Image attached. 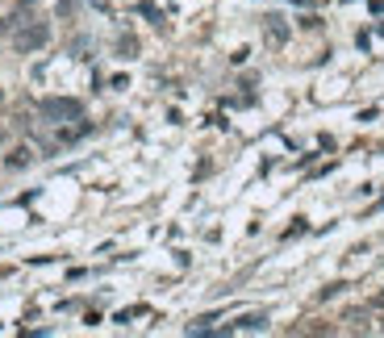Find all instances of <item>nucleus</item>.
Segmentation results:
<instances>
[{
  "label": "nucleus",
  "mask_w": 384,
  "mask_h": 338,
  "mask_svg": "<svg viewBox=\"0 0 384 338\" xmlns=\"http://www.w3.org/2000/svg\"><path fill=\"white\" fill-rule=\"evenodd\" d=\"M117 50H121L125 59H134V54H138V42H134V38H121V42H117Z\"/></svg>",
  "instance_id": "39448f33"
},
{
  "label": "nucleus",
  "mask_w": 384,
  "mask_h": 338,
  "mask_svg": "<svg viewBox=\"0 0 384 338\" xmlns=\"http://www.w3.org/2000/svg\"><path fill=\"white\" fill-rule=\"evenodd\" d=\"M46 38H50L46 21H29L25 29H17V33H13V46H17L21 54H29V50H42V46H46Z\"/></svg>",
  "instance_id": "f03ea898"
},
{
  "label": "nucleus",
  "mask_w": 384,
  "mask_h": 338,
  "mask_svg": "<svg viewBox=\"0 0 384 338\" xmlns=\"http://www.w3.org/2000/svg\"><path fill=\"white\" fill-rule=\"evenodd\" d=\"M0 142H4V130H0Z\"/></svg>",
  "instance_id": "6e6552de"
},
{
  "label": "nucleus",
  "mask_w": 384,
  "mask_h": 338,
  "mask_svg": "<svg viewBox=\"0 0 384 338\" xmlns=\"http://www.w3.org/2000/svg\"><path fill=\"white\" fill-rule=\"evenodd\" d=\"M29 159H33V151H29V146H17V151L8 155V167H25Z\"/></svg>",
  "instance_id": "20e7f679"
},
{
  "label": "nucleus",
  "mask_w": 384,
  "mask_h": 338,
  "mask_svg": "<svg viewBox=\"0 0 384 338\" xmlns=\"http://www.w3.org/2000/svg\"><path fill=\"white\" fill-rule=\"evenodd\" d=\"M38 117L50 121V125H67V121H84V105L71 100V96H46L38 105Z\"/></svg>",
  "instance_id": "f257e3e1"
},
{
  "label": "nucleus",
  "mask_w": 384,
  "mask_h": 338,
  "mask_svg": "<svg viewBox=\"0 0 384 338\" xmlns=\"http://www.w3.org/2000/svg\"><path fill=\"white\" fill-rule=\"evenodd\" d=\"M0 105H4V88H0Z\"/></svg>",
  "instance_id": "0eeeda50"
},
{
  "label": "nucleus",
  "mask_w": 384,
  "mask_h": 338,
  "mask_svg": "<svg viewBox=\"0 0 384 338\" xmlns=\"http://www.w3.org/2000/svg\"><path fill=\"white\" fill-rule=\"evenodd\" d=\"M263 38H268V46H284L289 42V25L280 17H268L263 21Z\"/></svg>",
  "instance_id": "7ed1b4c3"
},
{
  "label": "nucleus",
  "mask_w": 384,
  "mask_h": 338,
  "mask_svg": "<svg viewBox=\"0 0 384 338\" xmlns=\"http://www.w3.org/2000/svg\"><path fill=\"white\" fill-rule=\"evenodd\" d=\"M376 309H381V318H384V293L376 297ZM381 326H384V322H381Z\"/></svg>",
  "instance_id": "423d86ee"
}]
</instances>
